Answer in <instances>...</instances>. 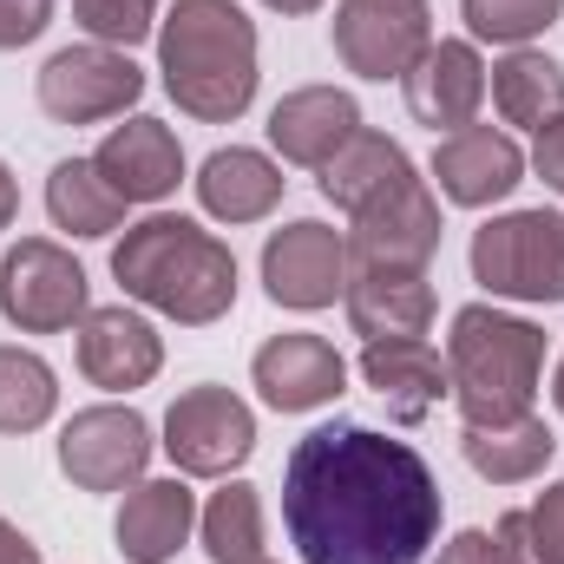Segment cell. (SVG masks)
Segmentation results:
<instances>
[{
	"mask_svg": "<svg viewBox=\"0 0 564 564\" xmlns=\"http://www.w3.org/2000/svg\"><path fill=\"white\" fill-rule=\"evenodd\" d=\"M282 525L302 564H421L440 539V479L408 440L328 421L282 466Z\"/></svg>",
	"mask_w": 564,
	"mask_h": 564,
	"instance_id": "cell-1",
	"label": "cell"
},
{
	"mask_svg": "<svg viewBox=\"0 0 564 564\" xmlns=\"http://www.w3.org/2000/svg\"><path fill=\"white\" fill-rule=\"evenodd\" d=\"M158 73L177 112L230 126L257 99V20L237 0H177L158 20Z\"/></svg>",
	"mask_w": 564,
	"mask_h": 564,
	"instance_id": "cell-2",
	"label": "cell"
},
{
	"mask_svg": "<svg viewBox=\"0 0 564 564\" xmlns=\"http://www.w3.org/2000/svg\"><path fill=\"white\" fill-rule=\"evenodd\" d=\"M112 276L132 302L184 322V328H210V322H224L237 308V257H230V243H217L204 224L171 217V210H158V217L126 230V243L112 250Z\"/></svg>",
	"mask_w": 564,
	"mask_h": 564,
	"instance_id": "cell-3",
	"label": "cell"
},
{
	"mask_svg": "<svg viewBox=\"0 0 564 564\" xmlns=\"http://www.w3.org/2000/svg\"><path fill=\"white\" fill-rule=\"evenodd\" d=\"M545 375V328H532L525 315H506L492 302H466L453 315L446 335V381L466 426H499L532 414Z\"/></svg>",
	"mask_w": 564,
	"mask_h": 564,
	"instance_id": "cell-4",
	"label": "cell"
},
{
	"mask_svg": "<svg viewBox=\"0 0 564 564\" xmlns=\"http://www.w3.org/2000/svg\"><path fill=\"white\" fill-rule=\"evenodd\" d=\"M473 282L506 302H564V210H512L479 224Z\"/></svg>",
	"mask_w": 564,
	"mask_h": 564,
	"instance_id": "cell-5",
	"label": "cell"
},
{
	"mask_svg": "<svg viewBox=\"0 0 564 564\" xmlns=\"http://www.w3.org/2000/svg\"><path fill=\"white\" fill-rule=\"evenodd\" d=\"M93 308V282L53 237H20L0 257V315L20 335H59Z\"/></svg>",
	"mask_w": 564,
	"mask_h": 564,
	"instance_id": "cell-6",
	"label": "cell"
},
{
	"mask_svg": "<svg viewBox=\"0 0 564 564\" xmlns=\"http://www.w3.org/2000/svg\"><path fill=\"white\" fill-rule=\"evenodd\" d=\"M40 112L59 119V126H99V119H119L126 106H139L144 73L132 66L126 46H59L46 66H40Z\"/></svg>",
	"mask_w": 564,
	"mask_h": 564,
	"instance_id": "cell-7",
	"label": "cell"
},
{
	"mask_svg": "<svg viewBox=\"0 0 564 564\" xmlns=\"http://www.w3.org/2000/svg\"><path fill=\"white\" fill-rule=\"evenodd\" d=\"M164 453L191 479H230L257 453V414L230 388H184L164 414Z\"/></svg>",
	"mask_w": 564,
	"mask_h": 564,
	"instance_id": "cell-8",
	"label": "cell"
},
{
	"mask_svg": "<svg viewBox=\"0 0 564 564\" xmlns=\"http://www.w3.org/2000/svg\"><path fill=\"white\" fill-rule=\"evenodd\" d=\"M433 46L426 0H341L335 7V59L355 79H408Z\"/></svg>",
	"mask_w": 564,
	"mask_h": 564,
	"instance_id": "cell-9",
	"label": "cell"
},
{
	"mask_svg": "<svg viewBox=\"0 0 564 564\" xmlns=\"http://www.w3.org/2000/svg\"><path fill=\"white\" fill-rule=\"evenodd\" d=\"M151 466V426L139 408H86L59 433V473L79 492H126Z\"/></svg>",
	"mask_w": 564,
	"mask_h": 564,
	"instance_id": "cell-10",
	"label": "cell"
},
{
	"mask_svg": "<svg viewBox=\"0 0 564 564\" xmlns=\"http://www.w3.org/2000/svg\"><path fill=\"white\" fill-rule=\"evenodd\" d=\"M263 289L276 308H328L341 289H348V237H335L328 224L315 217H295L270 230L263 243Z\"/></svg>",
	"mask_w": 564,
	"mask_h": 564,
	"instance_id": "cell-11",
	"label": "cell"
},
{
	"mask_svg": "<svg viewBox=\"0 0 564 564\" xmlns=\"http://www.w3.org/2000/svg\"><path fill=\"white\" fill-rule=\"evenodd\" d=\"M440 197L421 177L401 184L394 197L368 204L348 230V270H426L440 250Z\"/></svg>",
	"mask_w": 564,
	"mask_h": 564,
	"instance_id": "cell-12",
	"label": "cell"
},
{
	"mask_svg": "<svg viewBox=\"0 0 564 564\" xmlns=\"http://www.w3.org/2000/svg\"><path fill=\"white\" fill-rule=\"evenodd\" d=\"M433 184H440L446 204L486 210V204H499V197H512L525 184V151L506 132H492V126H459L433 151Z\"/></svg>",
	"mask_w": 564,
	"mask_h": 564,
	"instance_id": "cell-13",
	"label": "cell"
},
{
	"mask_svg": "<svg viewBox=\"0 0 564 564\" xmlns=\"http://www.w3.org/2000/svg\"><path fill=\"white\" fill-rule=\"evenodd\" d=\"M164 368V341L139 308L112 302V308H86L79 315V375L106 394H132Z\"/></svg>",
	"mask_w": 564,
	"mask_h": 564,
	"instance_id": "cell-14",
	"label": "cell"
},
{
	"mask_svg": "<svg viewBox=\"0 0 564 564\" xmlns=\"http://www.w3.org/2000/svg\"><path fill=\"white\" fill-rule=\"evenodd\" d=\"M401 86H408V112H414L421 126L459 132V126H473L479 106H486V59H479L473 40H433Z\"/></svg>",
	"mask_w": 564,
	"mask_h": 564,
	"instance_id": "cell-15",
	"label": "cell"
},
{
	"mask_svg": "<svg viewBox=\"0 0 564 564\" xmlns=\"http://www.w3.org/2000/svg\"><path fill=\"white\" fill-rule=\"evenodd\" d=\"M250 375H257V394H263L276 414H308V408H328V401L341 394V381H348V368H341L335 341L302 335V328H295V335H270V341L257 348Z\"/></svg>",
	"mask_w": 564,
	"mask_h": 564,
	"instance_id": "cell-16",
	"label": "cell"
},
{
	"mask_svg": "<svg viewBox=\"0 0 564 564\" xmlns=\"http://www.w3.org/2000/svg\"><path fill=\"white\" fill-rule=\"evenodd\" d=\"M93 164H99V177L126 204H158L184 177V144H177V132L164 119H126V126L106 132V144L93 151Z\"/></svg>",
	"mask_w": 564,
	"mask_h": 564,
	"instance_id": "cell-17",
	"label": "cell"
},
{
	"mask_svg": "<svg viewBox=\"0 0 564 564\" xmlns=\"http://www.w3.org/2000/svg\"><path fill=\"white\" fill-rule=\"evenodd\" d=\"M348 322L368 341H421L433 328V282L426 270H348Z\"/></svg>",
	"mask_w": 564,
	"mask_h": 564,
	"instance_id": "cell-18",
	"label": "cell"
},
{
	"mask_svg": "<svg viewBox=\"0 0 564 564\" xmlns=\"http://www.w3.org/2000/svg\"><path fill=\"white\" fill-rule=\"evenodd\" d=\"M355 132H361V106H355L341 86L282 93L276 112H270V144H276L289 164H308V171H322Z\"/></svg>",
	"mask_w": 564,
	"mask_h": 564,
	"instance_id": "cell-19",
	"label": "cell"
},
{
	"mask_svg": "<svg viewBox=\"0 0 564 564\" xmlns=\"http://www.w3.org/2000/svg\"><path fill=\"white\" fill-rule=\"evenodd\" d=\"M361 381L381 394V408L401 426L426 421V414L453 394L446 361H440L426 341H368V348H361Z\"/></svg>",
	"mask_w": 564,
	"mask_h": 564,
	"instance_id": "cell-20",
	"label": "cell"
},
{
	"mask_svg": "<svg viewBox=\"0 0 564 564\" xmlns=\"http://www.w3.org/2000/svg\"><path fill=\"white\" fill-rule=\"evenodd\" d=\"M191 525H197V499H191L184 479H139L126 492L112 532H119L126 564H164V558H177V545L191 539Z\"/></svg>",
	"mask_w": 564,
	"mask_h": 564,
	"instance_id": "cell-21",
	"label": "cell"
},
{
	"mask_svg": "<svg viewBox=\"0 0 564 564\" xmlns=\"http://www.w3.org/2000/svg\"><path fill=\"white\" fill-rule=\"evenodd\" d=\"M401 184H414V164H408V151L388 139V132H368V126L341 144L328 164H322V197H328L335 210H348V217H361L368 204L394 197Z\"/></svg>",
	"mask_w": 564,
	"mask_h": 564,
	"instance_id": "cell-22",
	"label": "cell"
},
{
	"mask_svg": "<svg viewBox=\"0 0 564 564\" xmlns=\"http://www.w3.org/2000/svg\"><path fill=\"white\" fill-rule=\"evenodd\" d=\"M197 204H204L217 224H263L282 204V171L263 151H250V144L210 151L204 171H197Z\"/></svg>",
	"mask_w": 564,
	"mask_h": 564,
	"instance_id": "cell-23",
	"label": "cell"
},
{
	"mask_svg": "<svg viewBox=\"0 0 564 564\" xmlns=\"http://www.w3.org/2000/svg\"><path fill=\"white\" fill-rule=\"evenodd\" d=\"M459 453H466V466L479 479L525 486V479H539L552 466L558 440H552V426L539 421V414H519V421H499V426H466L459 433Z\"/></svg>",
	"mask_w": 564,
	"mask_h": 564,
	"instance_id": "cell-24",
	"label": "cell"
},
{
	"mask_svg": "<svg viewBox=\"0 0 564 564\" xmlns=\"http://www.w3.org/2000/svg\"><path fill=\"white\" fill-rule=\"evenodd\" d=\"M486 93H492V106H499V119H506V126L545 132V126H552V119L564 112V66L552 59V53L512 46V53L492 66Z\"/></svg>",
	"mask_w": 564,
	"mask_h": 564,
	"instance_id": "cell-25",
	"label": "cell"
},
{
	"mask_svg": "<svg viewBox=\"0 0 564 564\" xmlns=\"http://www.w3.org/2000/svg\"><path fill=\"white\" fill-rule=\"evenodd\" d=\"M46 210H53V224L73 230V237H112V230L126 224V197L99 177L93 158L53 164V177H46Z\"/></svg>",
	"mask_w": 564,
	"mask_h": 564,
	"instance_id": "cell-26",
	"label": "cell"
},
{
	"mask_svg": "<svg viewBox=\"0 0 564 564\" xmlns=\"http://www.w3.org/2000/svg\"><path fill=\"white\" fill-rule=\"evenodd\" d=\"M197 532H204V552L217 564H263L270 545H263V499L257 486L230 479L204 512H197Z\"/></svg>",
	"mask_w": 564,
	"mask_h": 564,
	"instance_id": "cell-27",
	"label": "cell"
},
{
	"mask_svg": "<svg viewBox=\"0 0 564 564\" xmlns=\"http://www.w3.org/2000/svg\"><path fill=\"white\" fill-rule=\"evenodd\" d=\"M59 381L33 348H0V433H33L53 421Z\"/></svg>",
	"mask_w": 564,
	"mask_h": 564,
	"instance_id": "cell-28",
	"label": "cell"
},
{
	"mask_svg": "<svg viewBox=\"0 0 564 564\" xmlns=\"http://www.w3.org/2000/svg\"><path fill=\"white\" fill-rule=\"evenodd\" d=\"M473 40H499V46H525L539 40L564 13V0H459Z\"/></svg>",
	"mask_w": 564,
	"mask_h": 564,
	"instance_id": "cell-29",
	"label": "cell"
},
{
	"mask_svg": "<svg viewBox=\"0 0 564 564\" xmlns=\"http://www.w3.org/2000/svg\"><path fill=\"white\" fill-rule=\"evenodd\" d=\"M73 20L99 40V46H139L158 26V0H73Z\"/></svg>",
	"mask_w": 564,
	"mask_h": 564,
	"instance_id": "cell-30",
	"label": "cell"
},
{
	"mask_svg": "<svg viewBox=\"0 0 564 564\" xmlns=\"http://www.w3.org/2000/svg\"><path fill=\"white\" fill-rule=\"evenodd\" d=\"M519 539H525V512H506L499 532H479V525H473V532H459L433 564H525Z\"/></svg>",
	"mask_w": 564,
	"mask_h": 564,
	"instance_id": "cell-31",
	"label": "cell"
},
{
	"mask_svg": "<svg viewBox=\"0 0 564 564\" xmlns=\"http://www.w3.org/2000/svg\"><path fill=\"white\" fill-rule=\"evenodd\" d=\"M525 564H564V479L539 492V506L525 512V539H519Z\"/></svg>",
	"mask_w": 564,
	"mask_h": 564,
	"instance_id": "cell-32",
	"label": "cell"
},
{
	"mask_svg": "<svg viewBox=\"0 0 564 564\" xmlns=\"http://www.w3.org/2000/svg\"><path fill=\"white\" fill-rule=\"evenodd\" d=\"M53 26V0H0V53L33 46Z\"/></svg>",
	"mask_w": 564,
	"mask_h": 564,
	"instance_id": "cell-33",
	"label": "cell"
},
{
	"mask_svg": "<svg viewBox=\"0 0 564 564\" xmlns=\"http://www.w3.org/2000/svg\"><path fill=\"white\" fill-rule=\"evenodd\" d=\"M532 171H539V177H545V184L564 197V112L545 126V132H539V144H532Z\"/></svg>",
	"mask_w": 564,
	"mask_h": 564,
	"instance_id": "cell-34",
	"label": "cell"
},
{
	"mask_svg": "<svg viewBox=\"0 0 564 564\" xmlns=\"http://www.w3.org/2000/svg\"><path fill=\"white\" fill-rule=\"evenodd\" d=\"M0 564H40V545H33L13 519H0Z\"/></svg>",
	"mask_w": 564,
	"mask_h": 564,
	"instance_id": "cell-35",
	"label": "cell"
},
{
	"mask_svg": "<svg viewBox=\"0 0 564 564\" xmlns=\"http://www.w3.org/2000/svg\"><path fill=\"white\" fill-rule=\"evenodd\" d=\"M13 217H20V184H13V171L0 164V230H7Z\"/></svg>",
	"mask_w": 564,
	"mask_h": 564,
	"instance_id": "cell-36",
	"label": "cell"
},
{
	"mask_svg": "<svg viewBox=\"0 0 564 564\" xmlns=\"http://www.w3.org/2000/svg\"><path fill=\"white\" fill-rule=\"evenodd\" d=\"M263 7H276V13H315L322 0H263Z\"/></svg>",
	"mask_w": 564,
	"mask_h": 564,
	"instance_id": "cell-37",
	"label": "cell"
},
{
	"mask_svg": "<svg viewBox=\"0 0 564 564\" xmlns=\"http://www.w3.org/2000/svg\"><path fill=\"white\" fill-rule=\"evenodd\" d=\"M552 401H558V414H564V361H558V381H552Z\"/></svg>",
	"mask_w": 564,
	"mask_h": 564,
	"instance_id": "cell-38",
	"label": "cell"
}]
</instances>
